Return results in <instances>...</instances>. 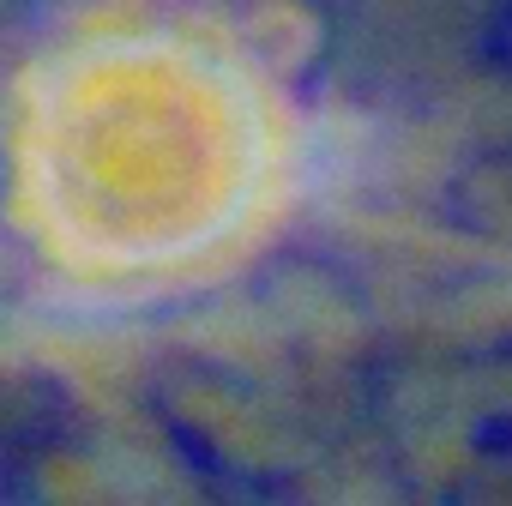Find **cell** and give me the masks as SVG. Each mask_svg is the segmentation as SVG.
I'll list each match as a JSON object with an SVG mask.
<instances>
[{
	"label": "cell",
	"mask_w": 512,
	"mask_h": 506,
	"mask_svg": "<svg viewBox=\"0 0 512 506\" xmlns=\"http://www.w3.org/2000/svg\"><path fill=\"white\" fill-rule=\"evenodd\" d=\"M13 506H223L205 494V464H163L145 446L61 440L13 464Z\"/></svg>",
	"instance_id": "2"
},
{
	"label": "cell",
	"mask_w": 512,
	"mask_h": 506,
	"mask_svg": "<svg viewBox=\"0 0 512 506\" xmlns=\"http://www.w3.org/2000/svg\"><path fill=\"white\" fill-rule=\"evenodd\" d=\"M374 434L386 464L428 506H500L506 500V398L494 374L428 368L374 398Z\"/></svg>",
	"instance_id": "1"
}]
</instances>
